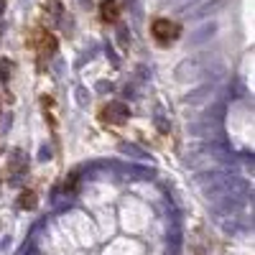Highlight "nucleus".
Here are the masks:
<instances>
[{"label": "nucleus", "instance_id": "obj_1", "mask_svg": "<svg viewBox=\"0 0 255 255\" xmlns=\"http://www.w3.org/2000/svg\"><path fill=\"white\" fill-rule=\"evenodd\" d=\"M151 33H153V38L158 41L161 46H168V44H174V41H176L179 26L174 23V20H168V18H156L153 26H151Z\"/></svg>", "mask_w": 255, "mask_h": 255}, {"label": "nucleus", "instance_id": "obj_2", "mask_svg": "<svg viewBox=\"0 0 255 255\" xmlns=\"http://www.w3.org/2000/svg\"><path fill=\"white\" fill-rule=\"evenodd\" d=\"M100 118L105 120V123H113V125H120V123H125L128 118H130V110H128V105L125 102H108L102 108V113H100Z\"/></svg>", "mask_w": 255, "mask_h": 255}, {"label": "nucleus", "instance_id": "obj_3", "mask_svg": "<svg viewBox=\"0 0 255 255\" xmlns=\"http://www.w3.org/2000/svg\"><path fill=\"white\" fill-rule=\"evenodd\" d=\"M100 15H102V20H108V23H115L118 15H120V3L118 0H102L100 3Z\"/></svg>", "mask_w": 255, "mask_h": 255}, {"label": "nucleus", "instance_id": "obj_4", "mask_svg": "<svg viewBox=\"0 0 255 255\" xmlns=\"http://www.w3.org/2000/svg\"><path fill=\"white\" fill-rule=\"evenodd\" d=\"M54 51H56V38L51 33H41V38H38V54L49 59Z\"/></svg>", "mask_w": 255, "mask_h": 255}, {"label": "nucleus", "instance_id": "obj_5", "mask_svg": "<svg viewBox=\"0 0 255 255\" xmlns=\"http://www.w3.org/2000/svg\"><path fill=\"white\" fill-rule=\"evenodd\" d=\"M18 204L23 207V209H33L36 207V194H33V191H23L20 199H18Z\"/></svg>", "mask_w": 255, "mask_h": 255}, {"label": "nucleus", "instance_id": "obj_6", "mask_svg": "<svg viewBox=\"0 0 255 255\" xmlns=\"http://www.w3.org/2000/svg\"><path fill=\"white\" fill-rule=\"evenodd\" d=\"M10 69H13V64H10V61H3V64H0V79H5V82H8Z\"/></svg>", "mask_w": 255, "mask_h": 255}, {"label": "nucleus", "instance_id": "obj_7", "mask_svg": "<svg viewBox=\"0 0 255 255\" xmlns=\"http://www.w3.org/2000/svg\"><path fill=\"white\" fill-rule=\"evenodd\" d=\"M5 10V0H0V13H3Z\"/></svg>", "mask_w": 255, "mask_h": 255}]
</instances>
